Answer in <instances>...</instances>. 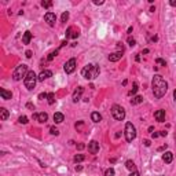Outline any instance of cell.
I'll list each match as a JSON object with an SVG mask.
<instances>
[{
    "label": "cell",
    "mask_w": 176,
    "mask_h": 176,
    "mask_svg": "<svg viewBox=\"0 0 176 176\" xmlns=\"http://www.w3.org/2000/svg\"><path fill=\"white\" fill-rule=\"evenodd\" d=\"M121 58H122V51L119 50V51L112 52V54L109 55V61H110V62H117V61H120Z\"/></svg>",
    "instance_id": "obj_11"
},
{
    "label": "cell",
    "mask_w": 176,
    "mask_h": 176,
    "mask_svg": "<svg viewBox=\"0 0 176 176\" xmlns=\"http://www.w3.org/2000/svg\"><path fill=\"white\" fill-rule=\"evenodd\" d=\"M125 168L128 171H131V172H133V171H136V165H135V163L132 161V160H128L125 163Z\"/></svg>",
    "instance_id": "obj_19"
},
{
    "label": "cell",
    "mask_w": 176,
    "mask_h": 176,
    "mask_svg": "<svg viewBox=\"0 0 176 176\" xmlns=\"http://www.w3.org/2000/svg\"><path fill=\"white\" fill-rule=\"evenodd\" d=\"M26 75H28V66L22 63V65H18L17 68H15V70L13 73V78L15 81H19V80H22V77L25 78Z\"/></svg>",
    "instance_id": "obj_4"
},
{
    "label": "cell",
    "mask_w": 176,
    "mask_h": 176,
    "mask_svg": "<svg viewBox=\"0 0 176 176\" xmlns=\"http://www.w3.org/2000/svg\"><path fill=\"white\" fill-rule=\"evenodd\" d=\"M91 120L94 122H99V121H102V116L99 114L98 112H92L91 113Z\"/></svg>",
    "instance_id": "obj_20"
},
{
    "label": "cell",
    "mask_w": 176,
    "mask_h": 176,
    "mask_svg": "<svg viewBox=\"0 0 176 176\" xmlns=\"http://www.w3.org/2000/svg\"><path fill=\"white\" fill-rule=\"evenodd\" d=\"M81 169H83V166H81V165H78V166L76 165V171H78V172H80Z\"/></svg>",
    "instance_id": "obj_48"
},
{
    "label": "cell",
    "mask_w": 176,
    "mask_h": 176,
    "mask_svg": "<svg viewBox=\"0 0 176 176\" xmlns=\"http://www.w3.org/2000/svg\"><path fill=\"white\" fill-rule=\"evenodd\" d=\"M129 176H140V175H139L138 171H133V172H131V175H129Z\"/></svg>",
    "instance_id": "obj_42"
},
{
    "label": "cell",
    "mask_w": 176,
    "mask_h": 176,
    "mask_svg": "<svg viewBox=\"0 0 176 176\" xmlns=\"http://www.w3.org/2000/svg\"><path fill=\"white\" fill-rule=\"evenodd\" d=\"M76 66H77V61H76V58H72V59H69L66 63H65L63 66V70L66 75H70V73H73V72L76 70Z\"/></svg>",
    "instance_id": "obj_7"
},
{
    "label": "cell",
    "mask_w": 176,
    "mask_h": 176,
    "mask_svg": "<svg viewBox=\"0 0 176 176\" xmlns=\"http://www.w3.org/2000/svg\"><path fill=\"white\" fill-rule=\"evenodd\" d=\"M0 95H1V98L6 99V101H8V99L13 98L11 91H7V89H4V88H1V89H0Z\"/></svg>",
    "instance_id": "obj_16"
},
{
    "label": "cell",
    "mask_w": 176,
    "mask_h": 176,
    "mask_svg": "<svg viewBox=\"0 0 176 176\" xmlns=\"http://www.w3.org/2000/svg\"><path fill=\"white\" fill-rule=\"evenodd\" d=\"M114 175H116V172H114L113 168H109V169L105 172V176H114Z\"/></svg>",
    "instance_id": "obj_31"
},
{
    "label": "cell",
    "mask_w": 176,
    "mask_h": 176,
    "mask_svg": "<svg viewBox=\"0 0 176 176\" xmlns=\"http://www.w3.org/2000/svg\"><path fill=\"white\" fill-rule=\"evenodd\" d=\"M48 98V94H45V92H41L40 95H39V99L40 101H43V99H47Z\"/></svg>",
    "instance_id": "obj_34"
},
{
    "label": "cell",
    "mask_w": 176,
    "mask_h": 176,
    "mask_svg": "<svg viewBox=\"0 0 176 176\" xmlns=\"http://www.w3.org/2000/svg\"><path fill=\"white\" fill-rule=\"evenodd\" d=\"M135 39H132V37H128V44L129 45H131V47H133V45H135Z\"/></svg>",
    "instance_id": "obj_35"
},
{
    "label": "cell",
    "mask_w": 176,
    "mask_h": 176,
    "mask_svg": "<svg viewBox=\"0 0 176 176\" xmlns=\"http://www.w3.org/2000/svg\"><path fill=\"white\" fill-rule=\"evenodd\" d=\"M84 147H85V145H84V143H80V145H77V149H78V150H83Z\"/></svg>",
    "instance_id": "obj_39"
},
{
    "label": "cell",
    "mask_w": 176,
    "mask_h": 176,
    "mask_svg": "<svg viewBox=\"0 0 176 176\" xmlns=\"http://www.w3.org/2000/svg\"><path fill=\"white\" fill-rule=\"evenodd\" d=\"M50 132L52 133V135H55V136L59 135V129L55 128V127H51V128H50Z\"/></svg>",
    "instance_id": "obj_30"
},
{
    "label": "cell",
    "mask_w": 176,
    "mask_h": 176,
    "mask_svg": "<svg viewBox=\"0 0 176 176\" xmlns=\"http://www.w3.org/2000/svg\"><path fill=\"white\" fill-rule=\"evenodd\" d=\"M32 36H33V34H32V32L31 31H26L24 34H22V43H24V44H29V43H31V40H32Z\"/></svg>",
    "instance_id": "obj_14"
},
{
    "label": "cell",
    "mask_w": 176,
    "mask_h": 176,
    "mask_svg": "<svg viewBox=\"0 0 176 176\" xmlns=\"http://www.w3.org/2000/svg\"><path fill=\"white\" fill-rule=\"evenodd\" d=\"M136 91H138V83H133V85H132V89L128 92L129 96H132V95H135Z\"/></svg>",
    "instance_id": "obj_25"
},
{
    "label": "cell",
    "mask_w": 176,
    "mask_h": 176,
    "mask_svg": "<svg viewBox=\"0 0 176 176\" xmlns=\"http://www.w3.org/2000/svg\"><path fill=\"white\" fill-rule=\"evenodd\" d=\"M78 37V32H75V33L72 34V39H77Z\"/></svg>",
    "instance_id": "obj_44"
},
{
    "label": "cell",
    "mask_w": 176,
    "mask_h": 176,
    "mask_svg": "<svg viewBox=\"0 0 176 176\" xmlns=\"http://www.w3.org/2000/svg\"><path fill=\"white\" fill-rule=\"evenodd\" d=\"M44 19H45V22H47L50 26H54L55 25V21H57V15H55L54 13H47L45 15H44Z\"/></svg>",
    "instance_id": "obj_8"
},
{
    "label": "cell",
    "mask_w": 176,
    "mask_h": 176,
    "mask_svg": "<svg viewBox=\"0 0 176 176\" xmlns=\"http://www.w3.org/2000/svg\"><path fill=\"white\" fill-rule=\"evenodd\" d=\"M112 116L116 120L122 121V120L125 119V110H124V107H121L120 105H114L112 107Z\"/></svg>",
    "instance_id": "obj_6"
},
{
    "label": "cell",
    "mask_w": 176,
    "mask_h": 176,
    "mask_svg": "<svg viewBox=\"0 0 176 176\" xmlns=\"http://www.w3.org/2000/svg\"><path fill=\"white\" fill-rule=\"evenodd\" d=\"M37 116H39V113H33V114H32V119L37 121Z\"/></svg>",
    "instance_id": "obj_43"
},
{
    "label": "cell",
    "mask_w": 176,
    "mask_h": 176,
    "mask_svg": "<svg viewBox=\"0 0 176 176\" xmlns=\"http://www.w3.org/2000/svg\"><path fill=\"white\" fill-rule=\"evenodd\" d=\"M154 119L160 122H164L165 121V110H157L154 113Z\"/></svg>",
    "instance_id": "obj_13"
},
{
    "label": "cell",
    "mask_w": 176,
    "mask_h": 176,
    "mask_svg": "<svg viewBox=\"0 0 176 176\" xmlns=\"http://www.w3.org/2000/svg\"><path fill=\"white\" fill-rule=\"evenodd\" d=\"M41 7H44V8H50V7H52V1H41Z\"/></svg>",
    "instance_id": "obj_29"
},
{
    "label": "cell",
    "mask_w": 176,
    "mask_h": 176,
    "mask_svg": "<svg viewBox=\"0 0 176 176\" xmlns=\"http://www.w3.org/2000/svg\"><path fill=\"white\" fill-rule=\"evenodd\" d=\"M143 102V98L140 96V95H136V96H133V98L131 99V105H139V103H142Z\"/></svg>",
    "instance_id": "obj_21"
},
{
    "label": "cell",
    "mask_w": 176,
    "mask_h": 176,
    "mask_svg": "<svg viewBox=\"0 0 176 176\" xmlns=\"http://www.w3.org/2000/svg\"><path fill=\"white\" fill-rule=\"evenodd\" d=\"M169 4H171L172 7H176V0H171V1H169Z\"/></svg>",
    "instance_id": "obj_45"
},
{
    "label": "cell",
    "mask_w": 176,
    "mask_h": 176,
    "mask_svg": "<svg viewBox=\"0 0 176 176\" xmlns=\"http://www.w3.org/2000/svg\"><path fill=\"white\" fill-rule=\"evenodd\" d=\"M25 54H26V58H32V51L31 50H28Z\"/></svg>",
    "instance_id": "obj_40"
},
{
    "label": "cell",
    "mask_w": 176,
    "mask_h": 176,
    "mask_svg": "<svg viewBox=\"0 0 176 176\" xmlns=\"http://www.w3.org/2000/svg\"><path fill=\"white\" fill-rule=\"evenodd\" d=\"M151 87H153V94H154V98L160 99L163 98L164 95L168 91V83L164 80V77L161 75H154L151 81Z\"/></svg>",
    "instance_id": "obj_1"
},
{
    "label": "cell",
    "mask_w": 176,
    "mask_h": 176,
    "mask_svg": "<svg viewBox=\"0 0 176 176\" xmlns=\"http://www.w3.org/2000/svg\"><path fill=\"white\" fill-rule=\"evenodd\" d=\"M83 92H84V88H83V87H77V89L73 92V96H72V99H73V102H75V103H77V102L81 99Z\"/></svg>",
    "instance_id": "obj_10"
},
{
    "label": "cell",
    "mask_w": 176,
    "mask_h": 176,
    "mask_svg": "<svg viewBox=\"0 0 176 176\" xmlns=\"http://www.w3.org/2000/svg\"><path fill=\"white\" fill-rule=\"evenodd\" d=\"M37 76H36V73H34L33 70L28 72V75L25 76L24 78V84L25 87H26V89H29V91H32V89H34V87H36V83H37Z\"/></svg>",
    "instance_id": "obj_3"
},
{
    "label": "cell",
    "mask_w": 176,
    "mask_h": 176,
    "mask_svg": "<svg viewBox=\"0 0 176 176\" xmlns=\"http://www.w3.org/2000/svg\"><path fill=\"white\" fill-rule=\"evenodd\" d=\"M48 103H50V105H54L55 103V94H52V92H50V94H48Z\"/></svg>",
    "instance_id": "obj_26"
},
{
    "label": "cell",
    "mask_w": 176,
    "mask_h": 176,
    "mask_svg": "<svg viewBox=\"0 0 176 176\" xmlns=\"http://www.w3.org/2000/svg\"><path fill=\"white\" fill-rule=\"evenodd\" d=\"M26 107L31 109V110H34V105L32 103V102H28V103H26Z\"/></svg>",
    "instance_id": "obj_36"
},
{
    "label": "cell",
    "mask_w": 176,
    "mask_h": 176,
    "mask_svg": "<svg viewBox=\"0 0 176 176\" xmlns=\"http://www.w3.org/2000/svg\"><path fill=\"white\" fill-rule=\"evenodd\" d=\"M136 138V128L132 122H127L125 124V139L127 142H132Z\"/></svg>",
    "instance_id": "obj_5"
},
{
    "label": "cell",
    "mask_w": 176,
    "mask_h": 176,
    "mask_svg": "<svg viewBox=\"0 0 176 176\" xmlns=\"http://www.w3.org/2000/svg\"><path fill=\"white\" fill-rule=\"evenodd\" d=\"M88 151L91 153V154H96L99 151V143L96 140H91V142L88 143Z\"/></svg>",
    "instance_id": "obj_9"
},
{
    "label": "cell",
    "mask_w": 176,
    "mask_h": 176,
    "mask_svg": "<svg viewBox=\"0 0 176 176\" xmlns=\"http://www.w3.org/2000/svg\"><path fill=\"white\" fill-rule=\"evenodd\" d=\"M157 65H161V66H166V62L164 61V59H161V58H157Z\"/></svg>",
    "instance_id": "obj_33"
},
{
    "label": "cell",
    "mask_w": 176,
    "mask_h": 176,
    "mask_svg": "<svg viewBox=\"0 0 176 176\" xmlns=\"http://www.w3.org/2000/svg\"><path fill=\"white\" fill-rule=\"evenodd\" d=\"M63 120H65V116L62 114V113L57 112V113L54 114V121H55V124H61V122H63Z\"/></svg>",
    "instance_id": "obj_17"
},
{
    "label": "cell",
    "mask_w": 176,
    "mask_h": 176,
    "mask_svg": "<svg viewBox=\"0 0 176 176\" xmlns=\"http://www.w3.org/2000/svg\"><path fill=\"white\" fill-rule=\"evenodd\" d=\"M172 160H173V154L171 151H165L163 154V161L165 164H171L172 163Z\"/></svg>",
    "instance_id": "obj_15"
},
{
    "label": "cell",
    "mask_w": 176,
    "mask_h": 176,
    "mask_svg": "<svg viewBox=\"0 0 176 176\" xmlns=\"http://www.w3.org/2000/svg\"><path fill=\"white\" fill-rule=\"evenodd\" d=\"M103 3H105L103 0H94V4H96V6H102Z\"/></svg>",
    "instance_id": "obj_37"
},
{
    "label": "cell",
    "mask_w": 176,
    "mask_h": 176,
    "mask_svg": "<svg viewBox=\"0 0 176 176\" xmlns=\"http://www.w3.org/2000/svg\"><path fill=\"white\" fill-rule=\"evenodd\" d=\"M7 119H8V110L6 107H0V120L6 121Z\"/></svg>",
    "instance_id": "obj_18"
},
{
    "label": "cell",
    "mask_w": 176,
    "mask_h": 176,
    "mask_svg": "<svg viewBox=\"0 0 176 176\" xmlns=\"http://www.w3.org/2000/svg\"><path fill=\"white\" fill-rule=\"evenodd\" d=\"M166 135H168L166 131H161V133H160V136H166Z\"/></svg>",
    "instance_id": "obj_47"
},
{
    "label": "cell",
    "mask_w": 176,
    "mask_h": 176,
    "mask_svg": "<svg viewBox=\"0 0 176 176\" xmlns=\"http://www.w3.org/2000/svg\"><path fill=\"white\" fill-rule=\"evenodd\" d=\"M99 72H101V69H99L98 65L88 63L85 68H83L81 76L84 78H87V80H94V78H96L99 76Z\"/></svg>",
    "instance_id": "obj_2"
},
{
    "label": "cell",
    "mask_w": 176,
    "mask_h": 176,
    "mask_svg": "<svg viewBox=\"0 0 176 176\" xmlns=\"http://www.w3.org/2000/svg\"><path fill=\"white\" fill-rule=\"evenodd\" d=\"M158 136H160V133H157V132H153V133H151V138H153V139L158 138Z\"/></svg>",
    "instance_id": "obj_41"
},
{
    "label": "cell",
    "mask_w": 176,
    "mask_h": 176,
    "mask_svg": "<svg viewBox=\"0 0 176 176\" xmlns=\"http://www.w3.org/2000/svg\"><path fill=\"white\" fill-rule=\"evenodd\" d=\"M47 120H48L47 113H39V116H37V121L39 122H45Z\"/></svg>",
    "instance_id": "obj_22"
},
{
    "label": "cell",
    "mask_w": 176,
    "mask_h": 176,
    "mask_svg": "<svg viewBox=\"0 0 176 176\" xmlns=\"http://www.w3.org/2000/svg\"><path fill=\"white\" fill-rule=\"evenodd\" d=\"M72 34H73V28H68V31H66V39L72 37Z\"/></svg>",
    "instance_id": "obj_32"
},
{
    "label": "cell",
    "mask_w": 176,
    "mask_h": 176,
    "mask_svg": "<svg viewBox=\"0 0 176 176\" xmlns=\"http://www.w3.org/2000/svg\"><path fill=\"white\" fill-rule=\"evenodd\" d=\"M143 145H145L146 147H149V146L151 145V143H150V140H149V139H145V140H143Z\"/></svg>",
    "instance_id": "obj_38"
},
{
    "label": "cell",
    "mask_w": 176,
    "mask_h": 176,
    "mask_svg": "<svg viewBox=\"0 0 176 176\" xmlns=\"http://www.w3.org/2000/svg\"><path fill=\"white\" fill-rule=\"evenodd\" d=\"M166 147H168L166 145H165V146H161V147H158V151H163V150H165Z\"/></svg>",
    "instance_id": "obj_46"
},
{
    "label": "cell",
    "mask_w": 176,
    "mask_h": 176,
    "mask_svg": "<svg viewBox=\"0 0 176 176\" xmlns=\"http://www.w3.org/2000/svg\"><path fill=\"white\" fill-rule=\"evenodd\" d=\"M51 76H52V72L51 70H43L40 75L37 76V80L39 81H44V80H47L48 77H51Z\"/></svg>",
    "instance_id": "obj_12"
},
{
    "label": "cell",
    "mask_w": 176,
    "mask_h": 176,
    "mask_svg": "<svg viewBox=\"0 0 176 176\" xmlns=\"http://www.w3.org/2000/svg\"><path fill=\"white\" fill-rule=\"evenodd\" d=\"M68 19H69V13H68V11H65V13L62 14L61 21H62V22H68Z\"/></svg>",
    "instance_id": "obj_28"
},
{
    "label": "cell",
    "mask_w": 176,
    "mask_h": 176,
    "mask_svg": "<svg viewBox=\"0 0 176 176\" xmlns=\"http://www.w3.org/2000/svg\"><path fill=\"white\" fill-rule=\"evenodd\" d=\"M73 160H75L76 164H77V163H81V161H84V160H85V156H84V154H76Z\"/></svg>",
    "instance_id": "obj_23"
},
{
    "label": "cell",
    "mask_w": 176,
    "mask_h": 176,
    "mask_svg": "<svg viewBox=\"0 0 176 176\" xmlns=\"http://www.w3.org/2000/svg\"><path fill=\"white\" fill-rule=\"evenodd\" d=\"M58 52H59V51H58V50H55V51H51L50 54H48V57H47V61H52V59H54V58L58 55Z\"/></svg>",
    "instance_id": "obj_24"
},
{
    "label": "cell",
    "mask_w": 176,
    "mask_h": 176,
    "mask_svg": "<svg viewBox=\"0 0 176 176\" xmlns=\"http://www.w3.org/2000/svg\"><path fill=\"white\" fill-rule=\"evenodd\" d=\"M173 101L176 102V89H175V91H173Z\"/></svg>",
    "instance_id": "obj_49"
},
{
    "label": "cell",
    "mask_w": 176,
    "mask_h": 176,
    "mask_svg": "<svg viewBox=\"0 0 176 176\" xmlns=\"http://www.w3.org/2000/svg\"><path fill=\"white\" fill-rule=\"evenodd\" d=\"M18 122H19V124H28V117L26 116H21L19 119H18Z\"/></svg>",
    "instance_id": "obj_27"
}]
</instances>
